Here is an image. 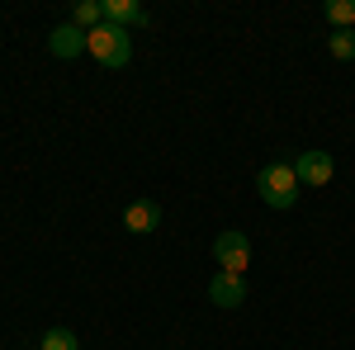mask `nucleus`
Wrapping results in <instances>:
<instances>
[{"label": "nucleus", "mask_w": 355, "mask_h": 350, "mask_svg": "<svg viewBox=\"0 0 355 350\" xmlns=\"http://www.w3.org/2000/svg\"><path fill=\"white\" fill-rule=\"evenodd\" d=\"M71 24L85 28V33H90V28H100V24H105V5H95V0H81V5H76V15H71Z\"/></svg>", "instance_id": "obj_10"}, {"label": "nucleus", "mask_w": 355, "mask_h": 350, "mask_svg": "<svg viewBox=\"0 0 355 350\" xmlns=\"http://www.w3.org/2000/svg\"><path fill=\"white\" fill-rule=\"evenodd\" d=\"M256 189H261V199H266L270 209H294L303 185H299V175H294V166H289V161H270V166H261Z\"/></svg>", "instance_id": "obj_2"}, {"label": "nucleus", "mask_w": 355, "mask_h": 350, "mask_svg": "<svg viewBox=\"0 0 355 350\" xmlns=\"http://www.w3.org/2000/svg\"><path fill=\"white\" fill-rule=\"evenodd\" d=\"M85 53L95 57L100 67H128V62H133V38H128V28H119V24L105 19L100 28H90Z\"/></svg>", "instance_id": "obj_1"}, {"label": "nucleus", "mask_w": 355, "mask_h": 350, "mask_svg": "<svg viewBox=\"0 0 355 350\" xmlns=\"http://www.w3.org/2000/svg\"><path fill=\"white\" fill-rule=\"evenodd\" d=\"M43 350H81V341H76V331H67V326H48V331H43Z\"/></svg>", "instance_id": "obj_11"}, {"label": "nucleus", "mask_w": 355, "mask_h": 350, "mask_svg": "<svg viewBox=\"0 0 355 350\" xmlns=\"http://www.w3.org/2000/svg\"><path fill=\"white\" fill-rule=\"evenodd\" d=\"M209 298H214L218 308H242V303H246V279H242V274L218 270V274L209 279Z\"/></svg>", "instance_id": "obj_5"}, {"label": "nucleus", "mask_w": 355, "mask_h": 350, "mask_svg": "<svg viewBox=\"0 0 355 350\" xmlns=\"http://www.w3.org/2000/svg\"><path fill=\"white\" fill-rule=\"evenodd\" d=\"M327 19H331V24H341V28H355V0H331Z\"/></svg>", "instance_id": "obj_12"}, {"label": "nucleus", "mask_w": 355, "mask_h": 350, "mask_svg": "<svg viewBox=\"0 0 355 350\" xmlns=\"http://www.w3.org/2000/svg\"><path fill=\"white\" fill-rule=\"evenodd\" d=\"M105 19H110V24H119V28H128V24H147V10H142V5H137V0H110V5H105Z\"/></svg>", "instance_id": "obj_8"}, {"label": "nucleus", "mask_w": 355, "mask_h": 350, "mask_svg": "<svg viewBox=\"0 0 355 350\" xmlns=\"http://www.w3.org/2000/svg\"><path fill=\"white\" fill-rule=\"evenodd\" d=\"M85 28H76V24H62V28H53L48 33V53L53 57H62V62H71V57H81L85 53Z\"/></svg>", "instance_id": "obj_7"}, {"label": "nucleus", "mask_w": 355, "mask_h": 350, "mask_svg": "<svg viewBox=\"0 0 355 350\" xmlns=\"http://www.w3.org/2000/svg\"><path fill=\"white\" fill-rule=\"evenodd\" d=\"M294 175H299V185L303 189H318V185H327L331 175H336V161H331V152H299L294 157Z\"/></svg>", "instance_id": "obj_4"}, {"label": "nucleus", "mask_w": 355, "mask_h": 350, "mask_svg": "<svg viewBox=\"0 0 355 350\" xmlns=\"http://www.w3.org/2000/svg\"><path fill=\"white\" fill-rule=\"evenodd\" d=\"M214 261H218L227 274H246V265H251V242H246V232H218V237H214Z\"/></svg>", "instance_id": "obj_3"}, {"label": "nucleus", "mask_w": 355, "mask_h": 350, "mask_svg": "<svg viewBox=\"0 0 355 350\" xmlns=\"http://www.w3.org/2000/svg\"><path fill=\"white\" fill-rule=\"evenodd\" d=\"M123 227L137 232V237L157 232V227H162V204H152V199H133V204L123 209Z\"/></svg>", "instance_id": "obj_6"}, {"label": "nucleus", "mask_w": 355, "mask_h": 350, "mask_svg": "<svg viewBox=\"0 0 355 350\" xmlns=\"http://www.w3.org/2000/svg\"><path fill=\"white\" fill-rule=\"evenodd\" d=\"M327 53L336 57V62H355V28H336L327 38Z\"/></svg>", "instance_id": "obj_9"}]
</instances>
